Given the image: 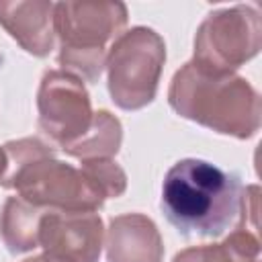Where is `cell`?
<instances>
[{
  "label": "cell",
  "mask_w": 262,
  "mask_h": 262,
  "mask_svg": "<svg viewBox=\"0 0 262 262\" xmlns=\"http://www.w3.org/2000/svg\"><path fill=\"white\" fill-rule=\"evenodd\" d=\"M239 176L186 158L176 162L162 184V211L184 237H221L242 215Z\"/></svg>",
  "instance_id": "1"
},
{
  "label": "cell",
  "mask_w": 262,
  "mask_h": 262,
  "mask_svg": "<svg viewBox=\"0 0 262 262\" xmlns=\"http://www.w3.org/2000/svg\"><path fill=\"white\" fill-rule=\"evenodd\" d=\"M170 104L178 115L239 139L252 137L260 127V96L248 80L194 61L172 78Z\"/></svg>",
  "instance_id": "2"
},
{
  "label": "cell",
  "mask_w": 262,
  "mask_h": 262,
  "mask_svg": "<svg viewBox=\"0 0 262 262\" xmlns=\"http://www.w3.org/2000/svg\"><path fill=\"white\" fill-rule=\"evenodd\" d=\"M10 172L0 184L16 188L20 199L33 207L57 211H96L106 192L84 168H74L53 158L51 147L39 139H20L4 145Z\"/></svg>",
  "instance_id": "3"
},
{
  "label": "cell",
  "mask_w": 262,
  "mask_h": 262,
  "mask_svg": "<svg viewBox=\"0 0 262 262\" xmlns=\"http://www.w3.org/2000/svg\"><path fill=\"white\" fill-rule=\"evenodd\" d=\"M25 262H43V258H41V256H35V258H29V260H25Z\"/></svg>",
  "instance_id": "15"
},
{
  "label": "cell",
  "mask_w": 262,
  "mask_h": 262,
  "mask_svg": "<svg viewBox=\"0 0 262 262\" xmlns=\"http://www.w3.org/2000/svg\"><path fill=\"white\" fill-rule=\"evenodd\" d=\"M6 170H8V158H6V151H4V149H0V180L4 178Z\"/></svg>",
  "instance_id": "14"
},
{
  "label": "cell",
  "mask_w": 262,
  "mask_h": 262,
  "mask_svg": "<svg viewBox=\"0 0 262 262\" xmlns=\"http://www.w3.org/2000/svg\"><path fill=\"white\" fill-rule=\"evenodd\" d=\"M119 145H121V123L111 113L100 111L94 115V123L88 135L82 141H78L74 147H70L66 154L82 160H100L117 154Z\"/></svg>",
  "instance_id": "13"
},
{
  "label": "cell",
  "mask_w": 262,
  "mask_h": 262,
  "mask_svg": "<svg viewBox=\"0 0 262 262\" xmlns=\"http://www.w3.org/2000/svg\"><path fill=\"white\" fill-rule=\"evenodd\" d=\"M260 31L254 6L211 12L194 39V63L215 72H231L258 53Z\"/></svg>",
  "instance_id": "6"
},
{
  "label": "cell",
  "mask_w": 262,
  "mask_h": 262,
  "mask_svg": "<svg viewBox=\"0 0 262 262\" xmlns=\"http://www.w3.org/2000/svg\"><path fill=\"white\" fill-rule=\"evenodd\" d=\"M162 239L143 215H123L111 221L108 262H160Z\"/></svg>",
  "instance_id": "10"
},
{
  "label": "cell",
  "mask_w": 262,
  "mask_h": 262,
  "mask_svg": "<svg viewBox=\"0 0 262 262\" xmlns=\"http://www.w3.org/2000/svg\"><path fill=\"white\" fill-rule=\"evenodd\" d=\"M260 252V242L256 233L242 229L233 231L223 244L199 246L180 252L174 262H256Z\"/></svg>",
  "instance_id": "12"
},
{
  "label": "cell",
  "mask_w": 262,
  "mask_h": 262,
  "mask_svg": "<svg viewBox=\"0 0 262 262\" xmlns=\"http://www.w3.org/2000/svg\"><path fill=\"white\" fill-rule=\"evenodd\" d=\"M256 262H258V260H256Z\"/></svg>",
  "instance_id": "16"
},
{
  "label": "cell",
  "mask_w": 262,
  "mask_h": 262,
  "mask_svg": "<svg viewBox=\"0 0 262 262\" xmlns=\"http://www.w3.org/2000/svg\"><path fill=\"white\" fill-rule=\"evenodd\" d=\"M39 127L63 151L82 141L92 129L94 115L82 82L66 72H45L39 88Z\"/></svg>",
  "instance_id": "7"
},
{
  "label": "cell",
  "mask_w": 262,
  "mask_h": 262,
  "mask_svg": "<svg viewBox=\"0 0 262 262\" xmlns=\"http://www.w3.org/2000/svg\"><path fill=\"white\" fill-rule=\"evenodd\" d=\"M53 10L49 2H0V25L33 55H47L53 43Z\"/></svg>",
  "instance_id": "9"
},
{
  "label": "cell",
  "mask_w": 262,
  "mask_h": 262,
  "mask_svg": "<svg viewBox=\"0 0 262 262\" xmlns=\"http://www.w3.org/2000/svg\"><path fill=\"white\" fill-rule=\"evenodd\" d=\"M43 209L29 205L20 196L6 201L0 215V233L12 254L29 252L37 248V229Z\"/></svg>",
  "instance_id": "11"
},
{
  "label": "cell",
  "mask_w": 262,
  "mask_h": 262,
  "mask_svg": "<svg viewBox=\"0 0 262 262\" xmlns=\"http://www.w3.org/2000/svg\"><path fill=\"white\" fill-rule=\"evenodd\" d=\"M37 246L43 262H96L102 246V221L94 211H43Z\"/></svg>",
  "instance_id": "8"
},
{
  "label": "cell",
  "mask_w": 262,
  "mask_h": 262,
  "mask_svg": "<svg viewBox=\"0 0 262 262\" xmlns=\"http://www.w3.org/2000/svg\"><path fill=\"white\" fill-rule=\"evenodd\" d=\"M164 59V41L151 29L135 27L121 35L111 47L106 63L113 100L127 111H135L151 102Z\"/></svg>",
  "instance_id": "5"
},
{
  "label": "cell",
  "mask_w": 262,
  "mask_h": 262,
  "mask_svg": "<svg viewBox=\"0 0 262 262\" xmlns=\"http://www.w3.org/2000/svg\"><path fill=\"white\" fill-rule=\"evenodd\" d=\"M127 23L121 2L80 4L61 2L53 10V29L61 39L59 63L88 82L98 80L104 66V47Z\"/></svg>",
  "instance_id": "4"
}]
</instances>
